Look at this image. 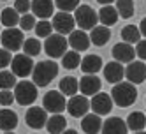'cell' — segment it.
Listing matches in <instances>:
<instances>
[{
	"mask_svg": "<svg viewBox=\"0 0 146 134\" xmlns=\"http://www.w3.org/2000/svg\"><path fill=\"white\" fill-rule=\"evenodd\" d=\"M111 97H113L116 106L127 108V106L135 102V99H137V90H135L134 83H130V81H120V83L113 85Z\"/></svg>",
	"mask_w": 146,
	"mask_h": 134,
	"instance_id": "6da1fadb",
	"label": "cell"
},
{
	"mask_svg": "<svg viewBox=\"0 0 146 134\" xmlns=\"http://www.w3.org/2000/svg\"><path fill=\"white\" fill-rule=\"evenodd\" d=\"M58 74V64L53 60H44V62H39L34 67V83L37 87H48L51 81H53Z\"/></svg>",
	"mask_w": 146,
	"mask_h": 134,
	"instance_id": "7a4b0ae2",
	"label": "cell"
},
{
	"mask_svg": "<svg viewBox=\"0 0 146 134\" xmlns=\"http://www.w3.org/2000/svg\"><path fill=\"white\" fill-rule=\"evenodd\" d=\"M74 18H76V25L81 30H92L99 23V13H95L93 7L90 5H79L74 11Z\"/></svg>",
	"mask_w": 146,
	"mask_h": 134,
	"instance_id": "3957f363",
	"label": "cell"
},
{
	"mask_svg": "<svg viewBox=\"0 0 146 134\" xmlns=\"http://www.w3.org/2000/svg\"><path fill=\"white\" fill-rule=\"evenodd\" d=\"M14 97L18 101V104H21V106L34 104L37 99V85L34 81H19L14 90Z\"/></svg>",
	"mask_w": 146,
	"mask_h": 134,
	"instance_id": "277c9868",
	"label": "cell"
},
{
	"mask_svg": "<svg viewBox=\"0 0 146 134\" xmlns=\"http://www.w3.org/2000/svg\"><path fill=\"white\" fill-rule=\"evenodd\" d=\"M67 46H69V41L62 35V34H56V35L51 34V35L46 37V41H44V51H46L51 58L64 57V55L67 53Z\"/></svg>",
	"mask_w": 146,
	"mask_h": 134,
	"instance_id": "5b68a950",
	"label": "cell"
},
{
	"mask_svg": "<svg viewBox=\"0 0 146 134\" xmlns=\"http://www.w3.org/2000/svg\"><path fill=\"white\" fill-rule=\"evenodd\" d=\"M2 46L9 51H18L23 48V43H25V35H23V30L21 28H16V27H11V28H5L2 32Z\"/></svg>",
	"mask_w": 146,
	"mask_h": 134,
	"instance_id": "8992f818",
	"label": "cell"
},
{
	"mask_svg": "<svg viewBox=\"0 0 146 134\" xmlns=\"http://www.w3.org/2000/svg\"><path fill=\"white\" fill-rule=\"evenodd\" d=\"M53 28L56 30V34L62 35H69L70 32H74V25H76V18L70 13L65 11H58L56 14H53Z\"/></svg>",
	"mask_w": 146,
	"mask_h": 134,
	"instance_id": "52a82bcc",
	"label": "cell"
},
{
	"mask_svg": "<svg viewBox=\"0 0 146 134\" xmlns=\"http://www.w3.org/2000/svg\"><path fill=\"white\" fill-rule=\"evenodd\" d=\"M42 106L49 113H62L64 109H67L65 94H62V92H58V90L48 92V94L44 95V99H42Z\"/></svg>",
	"mask_w": 146,
	"mask_h": 134,
	"instance_id": "ba28073f",
	"label": "cell"
},
{
	"mask_svg": "<svg viewBox=\"0 0 146 134\" xmlns=\"http://www.w3.org/2000/svg\"><path fill=\"white\" fill-rule=\"evenodd\" d=\"M11 67H13V73L19 78H27L34 73V62H32V57L27 55V53H19V55H14L13 57V62H11Z\"/></svg>",
	"mask_w": 146,
	"mask_h": 134,
	"instance_id": "9c48e42d",
	"label": "cell"
},
{
	"mask_svg": "<svg viewBox=\"0 0 146 134\" xmlns=\"http://www.w3.org/2000/svg\"><path fill=\"white\" fill-rule=\"evenodd\" d=\"M90 108H92V104L86 99V95H72L67 102V111L72 117H78V118L85 117Z\"/></svg>",
	"mask_w": 146,
	"mask_h": 134,
	"instance_id": "30bf717a",
	"label": "cell"
},
{
	"mask_svg": "<svg viewBox=\"0 0 146 134\" xmlns=\"http://www.w3.org/2000/svg\"><path fill=\"white\" fill-rule=\"evenodd\" d=\"M113 97L108 95V94H95V95H92V101H90V104H92V109L93 113H97V115H109L111 109H113Z\"/></svg>",
	"mask_w": 146,
	"mask_h": 134,
	"instance_id": "8fae6325",
	"label": "cell"
},
{
	"mask_svg": "<svg viewBox=\"0 0 146 134\" xmlns=\"http://www.w3.org/2000/svg\"><path fill=\"white\" fill-rule=\"evenodd\" d=\"M25 120H27V125L30 129H42L46 125V122H48L46 109L44 108H39V106H32L27 111Z\"/></svg>",
	"mask_w": 146,
	"mask_h": 134,
	"instance_id": "7c38bea8",
	"label": "cell"
},
{
	"mask_svg": "<svg viewBox=\"0 0 146 134\" xmlns=\"http://www.w3.org/2000/svg\"><path fill=\"white\" fill-rule=\"evenodd\" d=\"M125 78H127L130 83L139 85L146 79V64H143V60L137 62H130L125 69Z\"/></svg>",
	"mask_w": 146,
	"mask_h": 134,
	"instance_id": "4fadbf2b",
	"label": "cell"
},
{
	"mask_svg": "<svg viewBox=\"0 0 146 134\" xmlns=\"http://www.w3.org/2000/svg\"><path fill=\"white\" fill-rule=\"evenodd\" d=\"M102 88V83H100V78H97L95 74H85L79 81V92L83 95H95L99 94Z\"/></svg>",
	"mask_w": 146,
	"mask_h": 134,
	"instance_id": "5bb4252c",
	"label": "cell"
},
{
	"mask_svg": "<svg viewBox=\"0 0 146 134\" xmlns=\"http://www.w3.org/2000/svg\"><path fill=\"white\" fill-rule=\"evenodd\" d=\"M135 55H137V53H135V48H132V44L125 43V41H123V43L114 44V48H113L114 60L121 62V64H130V62H134Z\"/></svg>",
	"mask_w": 146,
	"mask_h": 134,
	"instance_id": "9a60e30c",
	"label": "cell"
},
{
	"mask_svg": "<svg viewBox=\"0 0 146 134\" xmlns=\"http://www.w3.org/2000/svg\"><path fill=\"white\" fill-rule=\"evenodd\" d=\"M104 78L106 81H109L111 85H116L125 78V69L121 65V62L114 60V62H109V64L104 67Z\"/></svg>",
	"mask_w": 146,
	"mask_h": 134,
	"instance_id": "2e32d148",
	"label": "cell"
},
{
	"mask_svg": "<svg viewBox=\"0 0 146 134\" xmlns=\"http://www.w3.org/2000/svg\"><path fill=\"white\" fill-rule=\"evenodd\" d=\"M32 13L40 19L51 18L55 14V0H32Z\"/></svg>",
	"mask_w": 146,
	"mask_h": 134,
	"instance_id": "e0dca14e",
	"label": "cell"
},
{
	"mask_svg": "<svg viewBox=\"0 0 146 134\" xmlns=\"http://www.w3.org/2000/svg\"><path fill=\"white\" fill-rule=\"evenodd\" d=\"M90 43L92 39L90 35H86V30H74V32L69 34V44L72 46V49L76 51H85L90 48Z\"/></svg>",
	"mask_w": 146,
	"mask_h": 134,
	"instance_id": "ac0fdd59",
	"label": "cell"
},
{
	"mask_svg": "<svg viewBox=\"0 0 146 134\" xmlns=\"http://www.w3.org/2000/svg\"><path fill=\"white\" fill-rule=\"evenodd\" d=\"M81 129L86 134H97L99 131H102L100 115H97V113H86L81 120Z\"/></svg>",
	"mask_w": 146,
	"mask_h": 134,
	"instance_id": "d6986e66",
	"label": "cell"
},
{
	"mask_svg": "<svg viewBox=\"0 0 146 134\" xmlns=\"http://www.w3.org/2000/svg\"><path fill=\"white\" fill-rule=\"evenodd\" d=\"M127 131H129L127 122H123L118 117L108 118L102 123V134H127Z\"/></svg>",
	"mask_w": 146,
	"mask_h": 134,
	"instance_id": "ffe728a7",
	"label": "cell"
},
{
	"mask_svg": "<svg viewBox=\"0 0 146 134\" xmlns=\"http://www.w3.org/2000/svg\"><path fill=\"white\" fill-rule=\"evenodd\" d=\"M90 39H92V43L95 44V46L108 44V41L111 39V30H109V27L102 25V23L97 25V27H93L92 32H90Z\"/></svg>",
	"mask_w": 146,
	"mask_h": 134,
	"instance_id": "44dd1931",
	"label": "cell"
},
{
	"mask_svg": "<svg viewBox=\"0 0 146 134\" xmlns=\"http://www.w3.org/2000/svg\"><path fill=\"white\" fill-rule=\"evenodd\" d=\"M118 18H120L118 9H116V7H113L111 4H109V5L100 7V11H99V21H100L102 25H106V27H113V25H116Z\"/></svg>",
	"mask_w": 146,
	"mask_h": 134,
	"instance_id": "7402d4cb",
	"label": "cell"
},
{
	"mask_svg": "<svg viewBox=\"0 0 146 134\" xmlns=\"http://www.w3.org/2000/svg\"><path fill=\"white\" fill-rule=\"evenodd\" d=\"M79 67H81V71L85 74H95V73H99L100 67H102V58L99 55H86L85 58L81 60Z\"/></svg>",
	"mask_w": 146,
	"mask_h": 134,
	"instance_id": "603a6c76",
	"label": "cell"
},
{
	"mask_svg": "<svg viewBox=\"0 0 146 134\" xmlns=\"http://www.w3.org/2000/svg\"><path fill=\"white\" fill-rule=\"evenodd\" d=\"M46 129L49 134H62L67 129V120L60 113H53V117H49L46 122Z\"/></svg>",
	"mask_w": 146,
	"mask_h": 134,
	"instance_id": "cb8c5ba5",
	"label": "cell"
},
{
	"mask_svg": "<svg viewBox=\"0 0 146 134\" xmlns=\"http://www.w3.org/2000/svg\"><path fill=\"white\" fill-rule=\"evenodd\" d=\"M18 125V115L11 109H0V129L2 131H13Z\"/></svg>",
	"mask_w": 146,
	"mask_h": 134,
	"instance_id": "d4e9b609",
	"label": "cell"
},
{
	"mask_svg": "<svg viewBox=\"0 0 146 134\" xmlns=\"http://www.w3.org/2000/svg\"><path fill=\"white\" fill-rule=\"evenodd\" d=\"M141 28L135 27V25H125L121 28V39L129 44H137L141 41Z\"/></svg>",
	"mask_w": 146,
	"mask_h": 134,
	"instance_id": "484cf974",
	"label": "cell"
},
{
	"mask_svg": "<svg viewBox=\"0 0 146 134\" xmlns=\"http://www.w3.org/2000/svg\"><path fill=\"white\" fill-rule=\"evenodd\" d=\"M19 19H21V16H19V13L14 7H7V9L2 11V14H0V21H2V25H5L7 28L19 25Z\"/></svg>",
	"mask_w": 146,
	"mask_h": 134,
	"instance_id": "4316f807",
	"label": "cell"
},
{
	"mask_svg": "<svg viewBox=\"0 0 146 134\" xmlns=\"http://www.w3.org/2000/svg\"><path fill=\"white\" fill-rule=\"evenodd\" d=\"M60 92H62V94H65V95H69V97L76 95L78 92H79V81L76 78H70V76L62 78L60 79Z\"/></svg>",
	"mask_w": 146,
	"mask_h": 134,
	"instance_id": "83f0119b",
	"label": "cell"
},
{
	"mask_svg": "<svg viewBox=\"0 0 146 134\" xmlns=\"http://www.w3.org/2000/svg\"><path fill=\"white\" fill-rule=\"evenodd\" d=\"M127 127L130 129V131H143L144 127H146V117L143 115L141 111H134V113H130L129 115V118H127Z\"/></svg>",
	"mask_w": 146,
	"mask_h": 134,
	"instance_id": "f1b7e54d",
	"label": "cell"
},
{
	"mask_svg": "<svg viewBox=\"0 0 146 134\" xmlns=\"http://www.w3.org/2000/svg\"><path fill=\"white\" fill-rule=\"evenodd\" d=\"M81 57H79V51H67V53L62 57V65H64L65 69H69V71H72V69H76V67H79L81 65Z\"/></svg>",
	"mask_w": 146,
	"mask_h": 134,
	"instance_id": "f546056e",
	"label": "cell"
},
{
	"mask_svg": "<svg viewBox=\"0 0 146 134\" xmlns=\"http://www.w3.org/2000/svg\"><path fill=\"white\" fill-rule=\"evenodd\" d=\"M116 9L118 14L125 19H129L134 16L135 9H134V0H116Z\"/></svg>",
	"mask_w": 146,
	"mask_h": 134,
	"instance_id": "4dcf8cb0",
	"label": "cell"
},
{
	"mask_svg": "<svg viewBox=\"0 0 146 134\" xmlns=\"http://www.w3.org/2000/svg\"><path fill=\"white\" fill-rule=\"evenodd\" d=\"M16 83V74L13 71H0V90H11Z\"/></svg>",
	"mask_w": 146,
	"mask_h": 134,
	"instance_id": "1f68e13d",
	"label": "cell"
},
{
	"mask_svg": "<svg viewBox=\"0 0 146 134\" xmlns=\"http://www.w3.org/2000/svg\"><path fill=\"white\" fill-rule=\"evenodd\" d=\"M23 53L30 55V57H37L40 53V49H42V46H40L39 43V39H25V43H23Z\"/></svg>",
	"mask_w": 146,
	"mask_h": 134,
	"instance_id": "d6a6232c",
	"label": "cell"
},
{
	"mask_svg": "<svg viewBox=\"0 0 146 134\" xmlns=\"http://www.w3.org/2000/svg\"><path fill=\"white\" fill-rule=\"evenodd\" d=\"M35 35H39V37H49L51 34H53V23L51 21H46V19H40V21H37V25H35Z\"/></svg>",
	"mask_w": 146,
	"mask_h": 134,
	"instance_id": "836d02e7",
	"label": "cell"
},
{
	"mask_svg": "<svg viewBox=\"0 0 146 134\" xmlns=\"http://www.w3.org/2000/svg\"><path fill=\"white\" fill-rule=\"evenodd\" d=\"M37 16L32 13H27V14H21V19H19V28L21 30H32V28H35V25H37V19H35Z\"/></svg>",
	"mask_w": 146,
	"mask_h": 134,
	"instance_id": "e575fe53",
	"label": "cell"
},
{
	"mask_svg": "<svg viewBox=\"0 0 146 134\" xmlns=\"http://www.w3.org/2000/svg\"><path fill=\"white\" fill-rule=\"evenodd\" d=\"M55 5L60 9V11L65 13H72L79 7V0H55Z\"/></svg>",
	"mask_w": 146,
	"mask_h": 134,
	"instance_id": "d590c367",
	"label": "cell"
},
{
	"mask_svg": "<svg viewBox=\"0 0 146 134\" xmlns=\"http://www.w3.org/2000/svg\"><path fill=\"white\" fill-rule=\"evenodd\" d=\"M14 92H11V90H2L0 92V104L2 106H11L13 102H14Z\"/></svg>",
	"mask_w": 146,
	"mask_h": 134,
	"instance_id": "8d00e7d4",
	"label": "cell"
},
{
	"mask_svg": "<svg viewBox=\"0 0 146 134\" xmlns=\"http://www.w3.org/2000/svg\"><path fill=\"white\" fill-rule=\"evenodd\" d=\"M13 7L16 9L19 14H27L30 9H32V4H30V0H16Z\"/></svg>",
	"mask_w": 146,
	"mask_h": 134,
	"instance_id": "74e56055",
	"label": "cell"
},
{
	"mask_svg": "<svg viewBox=\"0 0 146 134\" xmlns=\"http://www.w3.org/2000/svg\"><path fill=\"white\" fill-rule=\"evenodd\" d=\"M11 62H13V55H11V51L9 49H0V69H5L7 65H11Z\"/></svg>",
	"mask_w": 146,
	"mask_h": 134,
	"instance_id": "f35d334b",
	"label": "cell"
},
{
	"mask_svg": "<svg viewBox=\"0 0 146 134\" xmlns=\"http://www.w3.org/2000/svg\"><path fill=\"white\" fill-rule=\"evenodd\" d=\"M135 53L141 60H146V39H141L137 44H135Z\"/></svg>",
	"mask_w": 146,
	"mask_h": 134,
	"instance_id": "ab89813d",
	"label": "cell"
},
{
	"mask_svg": "<svg viewBox=\"0 0 146 134\" xmlns=\"http://www.w3.org/2000/svg\"><path fill=\"white\" fill-rule=\"evenodd\" d=\"M139 28H141V34L146 37V18L143 19V21H141V25H139Z\"/></svg>",
	"mask_w": 146,
	"mask_h": 134,
	"instance_id": "60d3db41",
	"label": "cell"
},
{
	"mask_svg": "<svg viewBox=\"0 0 146 134\" xmlns=\"http://www.w3.org/2000/svg\"><path fill=\"white\" fill-rule=\"evenodd\" d=\"M99 4H102V5H109L111 2H114V0H97Z\"/></svg>",
	"mask_w": 146,
	"mask_h": 134,
	"instance_id": "b9f144b4",
	"label": "cell"
},
{
	"mask_svg": "<svg viewBox=\"0 0 146 134\" xmlns=\"http://www.w3.org/2000/svg\"><path fill=\"white\" fill-rule=\"evenodd\" d=\"M62 134H78V132H76L74 129H65V131L62 132Z\"/></svg>",
	"mask_w": 146,
	"mask_h": 134,
	"instance_id": "7bdbcfd3",
	"label": "cell"
},
{
	"mask_svg": "<svg viewBox=\"0 0 146 134\" xmlns=\"http://www.w3.org/2000/svg\"><path fill=\"white\" fill-rule=\"evenodd\" d=\"M5 134H14V132L13 131H5Z\"/></svg>",
	"mask_w": 146,
	"mask_h": 134,
	"instance_id": "ee69618b",
	"label": "cell"
},
{
	"mask_svg": "<svg viewBox=\"0 0 146 134\" xmlns=\"http://www.w3.org/2000/svg\"><path fill=\"white\" fill-rule=\"evenodd\" d=\"M135 134H146V132H141V131H137V132H135Z\"/></svg>",
	"mask_w": 146,
	"mask_h": 134,
	"instance_id": "f6af8a7d",
	"label": "cell"
},
{
	"mask_svg": "<svg viewBox=\"0 0 146 134\" xmlns=\"http://www.w3.org/2000/svg\"><path fill=\"white\" fill-rule=\"evenodd\" d=\"M0 2H5V0H0Z\"/></svg>",
	"mask_w": 146,
	"mask_h": 134,
	"instance_id": "bcb514c9",
	"label": "cell"
},
{
	"mask_svg": "<svg viewBox=\"0 0 146 134\" xmlns=\"http://www.w3.org/2000/svg\"><path fill=\"white\" fill-rule=\"evenodd\" d=\"M0 43H2V39H0Z\"/></svg>",
	"mask_w": 146,
	"mask_h": 134,
	"instance_id": "7dc6e473",
	"label": "cell"
}]
</instances>
